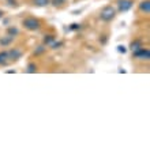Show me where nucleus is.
<instances>
[{"label":"nucleus","mask_w":150,"mask_h":150,"mask_svg":"<svg viewBox=\"0 0 150 150\" xmlns=\"http://www.w3.org/2000/svg\"><path fill=\"white\" fill-rule=\"evenodd\" d=\"M49 47H51L52 49H59V48L63 47V41H56V40H55V41H53Z\"/></svg>","instance_id":"obj_16"},{"label":"nucleus","mask_w":150,"mask_h":150,"mask_svg":"<svg viewBox=\"0 0 150 150\" xmlns=\"http://www.w3.org/2000/svg\"><path fill=\"white\" fill-rule=\"evenodd\" d=\"M53 41H55V36L53 34H47L44 37V45H47V47H49Z\"/></svg>","instance_id":"obj_15"},{"label":"nucleus","mask_w":150,"mask_h":150,"mask_svg":"<svg viewBox=\"0 0 150 150\" xmlns=\"http://www.w3.org/2000/svg\"><path fill=\"white\" fill-rule=\"evenodd\" d=\"M134 6V0H117V11L128 12Z\"/></svg>","instance_id":"obj_5"},{"label":"nucleus","mask_w":150,"mask_h":150,"mask_svg":"<svg viewBox=\"0 0 150 150\" xmlns=\"http://www.w3.org/2000/svg\"><path fill=\"white\" fill-rule=\"evenodd\" d=\"M132 56L138 60H149L150 59V49L149 48H139L132 52Z\"/></svg>","instance_id":"obj_3"},{"label":"nucleus","mask_w":150,"mask_h":150,"mask_svg":"<svg viewBox=\"0 0 150 150\" xmlns=\"http://www.w3.org/2000/svg\"><path fill=\"white\" fill-rule=\"evenodd\" d=\"M117 51L120 52V53H126V52H127V49H126V48H124V47H123V45H119V47H117Z\"/></svg>","instance_id":"obj_19"},{"label":"nucleus","mask_w":150,"mask_h":150,"mask_svg":"<svg viewBox=\"0 0 150 150\" xmlns=\"http://www.w3.org/2000/svg\"><path fill=\"white\" fill-rule=\"evenodd\" d=\"M14 38H15V37L10 36V34L3 36L1 38H0V47H10V45L12 44V41H14Z\"/></svg>","instance_id":"obj_7"},{"label":"nucleus","mask_w":150,"mask_h":150,"mask_svg":"<svg viewBox=\"0 0 150 150\" xmlns=\"http://www.w3.org/2000/svg\"><path fill=\"white\" fill-rule=\"evenodd\" d=\"M116 15H117V10H116L113 6H111V4L103 7V10L100 11V19L103 21V22H105V23L112 22V21L116 18Z\"/></svg>","instance_id":"obj_1"},{"label":"nucleus","mask_w":150,"mask_h":150,"mask_svg":"<svg viewBox=\"0 0 150 150\" xmlns=\"http://www.w3.org/2000/svg\"><path fill=\"white\" fill-rule=\"evenodd\" d=\"M3 18H4V12L0 10V19H3Z\"/></svg>","instance_id":"obj_20"},{"label":"nucleus","mask_w":150,"mask_h":150,"mask_svg":"<svg viewBox=\"0 0 150 150\" xmlns=\"http://www.w3.org/2000/svg\"><path fill=\"white\" fill-rule=\"evenodd\" d=\"M7 4L8 6H11V7H16V6H18L15 0H7Z\"/></svg>","instance_id":"obj_18"},{"label":"nucleus","mask_w":150,"mask_h":150,"mask_svg":"<svg viewBox=\"0 0 150 150\" xmlns=\"http://www.w3.org/2000/svg\"><path fill=\"white\" fill-rule=\"evenodd\" d=\"M81 28H82V26H81V23H71L70 26H68V29H70L71 32H76V30H79Z\"/></svg>","instance_id":"obj_17"},{"label":"nucleus","mask_w":150,"mask_h":150,"mask_svg":"<svg viewBox=\"0 0 150 150\" xmlns=\"http://www.w3.org/2000/svg\"><path fill=\"white\" fill-rule=\"evenodd\" d=\"M7 52H8V62H18L23 56V51L21 48H11Z\"/></svg>","instance_id":"obj_4"},{"label":"nucleus","mask_w":150,"mask_h":150,"mask_svg":"<svg viewBox=\"0 0 150 150\" xmlns=\"http://www.w3.org/2000/svg\"><path fill=\"white\" fill-rule=\"evenodd\" d=\"M67 1L68 0H51V4L56 8H60V7H63V6H66Z\"/></svg>","instance_id":"obj_12"},{"label":"nucleus","mask_w":150,"mask_h":150,"mask_svg":"<svg viewBox=\"0 0 150 150\" xmlns=\"http://www.w3.org/2000/svg\"><path fill=\"white\" fill-rule=\"evenodd\" d=\"M32 4L36 7H47L51 4V0H32Z\"/></svg>","instance_id":"obj_8"},{"label":"nucleus","mask_w":150,"mask_h":150,"mask_svg":"<svg viewBox=\"0 0 150 150\" xmlns=\"http://www.w3.org/2000/svg\"><path fill=\"white\" fill-rule=\"evenodd\" d=\"M8 63V52L1 51L0 52V66H7Z\"/></svg>","instance_id":"obj_9"},{"label":"nucleus","mask_w":150,"mask_h":150,"mask_svg":"<svg viewBox=\"0 0 150 150\" xmlns=\"http://www.w3.org/2000/svg\"><path fill=\"white\" fill-rule=\"evenodd\" d=\"M142 47H143L142 41H141V40H135V41H132V42H131L130 49L134 52V51H137V49H139V48H142Z\"/></svg>","instance_id":"obj_10"},{"label":"nucleus","mask_w":150,"mask_h":150,"mask_svg":"<svg viewBox=\"0 0 150 150\" xmlns=\"http://www.w3.org/2000/svg\"><path fill=\"white\" fill-rule=\"evenodd\" d=\"M22 26L26 30H29V32H37L41 28V22H40V19L36 18V16H26L22 21Z\"/></svg>","instance_id":"obj_2"},{"label":"nucleus","mask_w":150,"mask_h":150,"mask_svg":"<svg viewBox=\"0 0 150 150\" xmlns=\"http://www.w3.org/2000/svg\"><path fill=\"white\" fill-rule=\"evenodd\" d=\"M139 11L145 14V15H149L150 14V1L149 0H142L141 3H139Z\"/></svg>","instance_id":"obj_6"},{"label":"nucleus","mask_w":150,"mask_h":150,"mask_svg":"<svg viewBox=\"0 0 150 150\" xmlns=\"http://www.w3.org/2000/svg\"><path fill=\"white\" fill-rule=\"evenodd\" d=\"M26 72L28 74H36L37 72V64L36 63H29L28 64V67H26Z\"/></svg>","instance_id":"obj_13"},{"label":"nucleus","mask_w":150,"mask_h":150,"mask_svg":"<svg viewBox=\"0 0 150 150\" xmlns=\"http://www.w3.org/2000/svg\"><path fill=\"white\" fill-rule=\"evenodd\" d=\"M47 51V45H38V47L36 48V49H34V52H33V55L34 56H38V55H42L44 52Z\"/></svg>","instance_id":"obj_14"},{"label":"nucleus","mask_w":150,"mask_h":150,"mask_svg":"<svg viewBox=\"0 0 150 150\" xmlns=\"http://www.w3.org/2000/svg\"><path fill=\"white\" fill-rule=\"evenodd\" d=\"M7 34H10V36H12V37H16L18 34H19V29L15 28V26H8L7 28Z\"/></svg>","instance_id":"obj_11"}]
</instances>
